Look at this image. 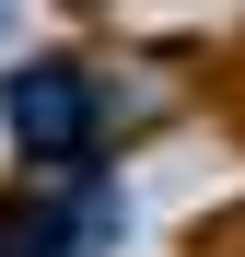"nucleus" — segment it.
Listing matches in <instances>:
<instances>
[{
    "label": "nucleus",
    "mask_w": 245,
    "mask_h": 257,
    "mask_svg": "<svg viewBox=\"0 0 245 257\" xmlns=\"http://www.w3.org/2000/svg\"><path fill=\"white\" fill-rule=\"evenodd\" d=\"M129 234V187L105 164H70V176L0 199V257H117Z\"/></svg>",
    "instance_id": "1"
},
{
    "label": "nucleus",
    "mask_w": 245,
    "mask_h": 257,
    "mask_svg": "<svg viewBox=\"0 0 245 257\" xmlns=\"http://www.w3.org/2000/svg\"><path fill=\"white\" fill-rule=\"evenodd\" d=\"M0 128L24 141V164L70 176V164H94V141H105V82L82 59H24L0 82Z\"/></svg>",
    "instance_id": "2"
}]
</instances>
